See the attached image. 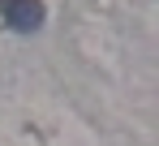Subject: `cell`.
I'll list each match as a JSON object with an SVG mask.
<instances>
[{
  "instance_id": "obj_1",
  "label": "cell",
  "mask_w": 159,
  "mask_h": 146,
  "mask_svg": "<svg viewBox=\"0 0 159 146\" xmlns=\"http://www.w3.org/2000/svg\"><path fill=\"white\" fill-rule=\"evenodd\" d=\"M0 4H4V17L17 30H39L43 26V4L39 0H0Z\"/></svg>"
}]
</instances>
